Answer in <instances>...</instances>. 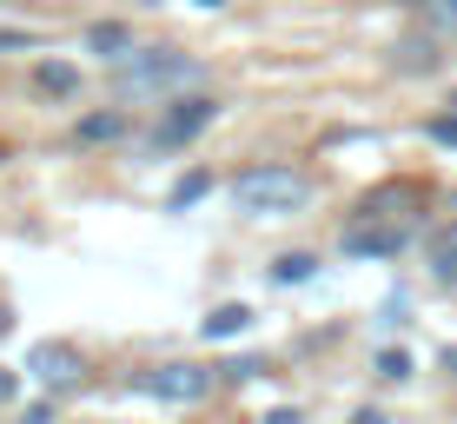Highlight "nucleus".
<instances>
[{
  "instance_id": "f257e3e1",
  "label": "nucleus",
  "mask_w": 457,
  "mask_h": 424,
  "mask_svg": "<svg viewBox=\"0 0 457 424\" xmlns=\"http://www.w3.org/2000/svg\"><path fill=\"white\" fill-rule=\"evenodd\" d=\"M193 80H199V60L179 54V46H139L126 67H113L120 100H146V93H172V87H193Z\"/></svg>"
},
{
  "instance_id": "f03ea898",
  "label": "nucleus",
  "mask_w": 457,
  "mask_h": 424,
  "mask_svg": "<svg viewBox=\"0 0 457 424\" xmlns=\"http://www.w3.org/2000/svg\"><path fill=\"white\" fill-rule=\"evenodd\" d=\"M232 199L259 219H278V212H298L312 206V172H292V166H245L232 179Z\"/></svg>"
},
{
  "instance_id": "7ed1b4c3",
  "label": "nucleus",
  "mask_w": 457,
  "mask_h": 424,
  "mask_svg": "<svg viewBox=\"0 0 457 424\" xmlns=\"http://www.w3.org/2000/svg\"><path fill=\"white\" fill-rule=\"evenodd\" d=\"M212 385H219V365H160V371L139 378V391H153L166 404H199Z\"/></svg>"
},
{
  "instance_id": "20e7f679",
  "label": "nucleus",
  "mask_w": 457,
  "mask_h": 424,
  "mask_svg": "<svg viewBox=\"0 0 457 424\" xmlns=\"http://www.w3.org/2000/svg\"><path fill=\"white\" fill-rule=\"evenodd\" d=\"M338 245L352 259H398L404 245H411V226H385V219H352V226L338 232Z\"/></svg>"
},
{
  "instance_id": "39448f33",
  "label": "nucleus",
  "mask_w": 457,
  "mask_h": 424,
  "mask_svg": "<svg viewBox=\"0 0 457 424\" xmlns=\"http://www.w3.org/2000/svg\"><path fill=\"white\" fill-rule=\"evenodd\" d=\"M27 371H34V378L46 385V391H67V385H80V352H73L67 338H40L34 352H27Z\"/></svg>"
},
{
  "instance_id": "423d86ee",
  "label": "nucleus",
  "mask_w": 457,
  "mask_h": 424,
  "mask_svg": "<svg viewBox=\"0 0 457 424\" xmlns=\"http://www.w3.org/2000/svg\"><path fill=\"white\" fill-rule=\"evenodd\" d=\"M212 113H219V100H206V93H193V100L166 106V120L153 127V146H186V139H199V133L212 127Z\"/></svg>"
},
{
  "instance_id": "0eeeda50",
  "label": "nucleus",
  "mask_w": 457,
  "mask_h": 424,
  "mask_svg": "<svg viewBox=\"0 0 457 424\" xmlns=\"http://www.w3.org/2000/svg\"><path fill=\"white\" fill-rule=\"evenodd\" d=\"M87 54H106L113 67H126V60L139 54V46H133V27H120V21H93V27H87Z\"/></svg>"
},
{
  "instance_id": "6e6552de",
  "label": "nucleus",
  "mask_w": 457,
  "mask_h": 424,
  "mask_svg": "<svg viewBox=\"0 0 457 424\" xmlns=\"http://www.w3.org/2000/svg\"><path fill=\"white\" fill-rule=\"evenodd\" d=\"M424 259H431V279H437V286H457V226L431 232V245H424Z\"/></svg>"
},
{
  "instance_id": "1a4fd4ad",
  "label": "nucleus",
  "mask_w": 457,
  "mask_h": 424,
  "mask_svg": "<svg viewBox=\"0 0 457 424\" xmlns=\"http://www.w3.org/2000/svg\"><path fill=\"white\" fill-rule=\"evenodd\" d=\"M34 87L54 93V100H67V93H80V67H67V60H40V67H34Z\"/></svg>"
},
{
  "instance_id": "9d476101",
  "label": "nucleus",
  "mask_w": 457,
  "mask_h": 424,
  "mask_svg": "<svg viewBox=\"0 0 457 424\" xmlns=\"http://www.w3.org/2000/svg\"><path fill=\"white\" fill-rule=\"evenodd\" d=\"M126 133V113L120 106H106V113H87L80 127H73V139H80V146H100V139H120Z\"/></svg>"
},
{
  "instance_id": "9b49d317",
  "label": "nucleus",
  "mask_w": 457,
  "mask_h": 424,
  "mask_svg": "<svg viewBox=\"0 0 457 424\" xmlns=\"http://www.w3.org/2000/svg\"><path fill=\"white\" fill-rule=\"evenodd\" d=\"M245 325H252V305H219L206 319V338H239Z\"/></svg>"
},
{
  "instance_id": "f8f14e48",
  "label": "nucleus",
  "mask_w": 457,
  "mask_h": 424,
  "mask_svg": "<svg viewBox=\"0 0 457 424\" xmlns=\"http://www.w3.org/2000/svg\"><path fill=\"white\" fill-rule=\"evenodd\" d=\"M312 272H319V259H312V253H286L272 265V286H305Z\"/></svg>"
},
{
  "instance_id": "ddd939ff",
  "label": "nucleus",
  "mask_w": 457,
  "mask_h": 424,
  "mask_svg": "<svg viewBox=\"0 0 457 424\" xmlns=\"http://www.w3.org/2000/svg\"><path fill=\"white\" fill-rule=\"evenodd\" d=\"M206 186H212L206 172H186V179L172 186V212H186V206H193V199H206Z\"/></svg>"
},
{
  "instance_id": "4468645a",
  "label": "nucleus",
  "mask_w": 457,
  "mask_h": 424,
  "mask_svg": "<svg viewBox=\"0 0 457 424\" xmlns=\"http://www.w3.org/2000/svg\"><path fill=\"white\" fill-rule=\"evenodd\" d=\"M378 378H411V358H404V352H385V358H378Z\"/></svg>"
},
{
  "instance_id": "2eb2a0df",
  "label": "nucleus",
  "mask_w": 457,
  "mask_h": 424,
  "mask_svg": "<svg viewBox=\"0 0 457 424\" xmlns=\"http://www.w3.org/2000/svg\"><path fill=\"white\" fill-rule=\"evenodd\" d=\"M431 139H437V146H457V113H437L431 120Z\"/></svg>"
},
{
  "instance_id": "dca6fc26",
  "label": "nucleus",
  "mask_w": 457,
  "mask_h": 424,
  "mask_svg": "<svg viewBox=\"0 0 457 424\" xmlns=\"http://www.w3.org/2000/svg\"><path fill=\"white\" fill-rule=\"evenodd\" d=\"M398 54H404L398 67H411V73H418V67H431V46H398Z\"/></svg>"
},
{
  "instance_id": "f3484780",
  "label": "nucleus",
  "mask_w": 457,
  "mask_h": 424,
  "mask_svg": "<svg viewBox=\"0 0 457 424\" xmlns=\"http://www.w3.org/2000/svg\"><path fill=\"white\" fill-rule=\"evenodd\" d=\"M21 424H54V404H34V412H21Z\"/></svg>"
},
{
  "instance_id": "a211bd4d",
  "label": "nucleus",
  "mask_w": 457,
  "mask_h": 424,
  "mask_svg": "<svg viewBox=\"0 0 457 424\" xmlns=\"http://www.w3.org/2000/svg\"><path fill=\"white\" fill-rule=\"evenodd\" d=\"M352 424H391V418H385V412H378V404H365V412H358Z\"/></svg>"
},
{
  "instance_id": "6ab92c4d",
  "label": "nucleus",
  "mask_w": 457,
  "mask_h": 424,
  "mask_svg": "<svg viewBox=\"0 0 457 424\" xmlns=\"http://www.w3.org/2000/svg\"><path fill=\"white\" fill-rule=\"evenodd\" d=\"M13 391H21V378H13V371H0V404H7Z\"/></svg>"
},
{
  "instance_id": "aec40b11",
  "label": "nucleus",
  "mask_w": 457,
  "mask_h": 424,
  "mask_svg": "<svg viewBox=\"0 0 457 424\" xmlns=\"http://www.w3.org/2000/svg\"><path fill=\"white\" fill-rule=\"evenodd\" d=\"M265 424H298V412H272V418H265Z\"/></svg>"
},
{
  "instance_id": "412c9836",
  "label": "nucleus",
  "mask_w": 457,
  "mask_h": 424,
  "mask_svg": "<svg viewBox=\"0 0 457 424\" xmlns=\"http://www.w3.org/2000/svg\"><path fill=\"white\" fill-rule=\"evenodd\" d=\"M7 332H13V312H7V305H0V338H7Z\"/></svg>"
},
{
  "instance_id": "4be33fe9",
  "label": "nucleus",
  "mask_w": 457,
  "mask_h": 424,
  "mask_svg": "<svg viewBox=\"0 0 457 424\" xmlns=\"http://www.w3.org/2000/svg\"><path fill=\"white\" fill-rule=\"evenodd\" d=\"M445 371H451V378H457V352H451V345H445Z\"/></svg>"
},
{
  "instance_id": "5701e85b",
  "label": "nucleus",
  "mask_w": 457,
  "mask_h": 424,
  "mask_svg": "<svg viewBox=\"0 0 457 424\" xmlns=\"http://www.w3.org/2000/svg\"><path fill=\"white\" fill-rule=\"evenodd\" d=\"M199 7H226V0H199Z\"/></svg>"
},
{
  "instance_id": "b1692460",
  "label": "nucleus",
  "mask_w": 457,
  "mask_h": 424,
  "mask_svg": "<svg viewBox=\"0 0 457 424\" xmlns=\"http://www.w3.org/2000/svg\"><path fill=\"white\" fill-rule=\"evenodd\" d=\"M0 160H7V146H0Z\"/></svg>"
},
{
  "instance_id": "393cba45",
  "label": "nucleus",
  "mask_w": 457,
  "mask_h": 424,
  "mask_svg": "<svg viewBox=\"0 0 457 424\" xmlns=\"http://www.w3.org/2000/svg\"><path fill=\"white\" fill-rule=\"evenodd\" d=\"M451 106H457V93H451Z\"/></svg>"
}]
</instances>
